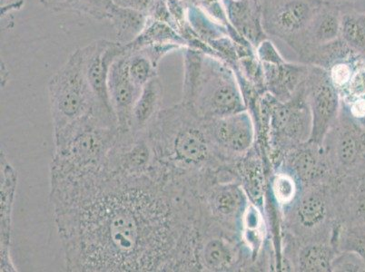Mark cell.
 Returning <instances> with one entry per match:
<instances>
[{
    "instance_id": "6da1fadb",
    "label": "cell",
    "mask_w": 365,
    "mask_h": 272,
    "mask_svg": "<svg viewBox=\"0 0 365 272\" xmlns=\"http://www.w3.org/2000/svg\"><path fill=\"white\" fill-rule=\"evenodd\" d=\"M49 200L68 271H198L202 205L191 189L153 171L101 170L51 182Z\"/></svg>"
},
{
    "instance_id": "7a4b0ae2",
    "label": "cell",
    "mask_w": 365,
    "mask_h": 272,
    "mask_svg": "<svg viewBox=\"0 0 365 272\" xmlns=\"http://www.w3.org/2000/svg\"><path fill=\"white\" fill-rule=\"evenodd\" d=\"M145 132L154 171L168 181L195 189L205 174L229 167L215 152L207 119L190 105L181 102L162 109Z\"/></svg>"
},
{
    "instance_id": "3957f363",
    "label": "cell",
    "mask_w": 365,
    "mask_h": 272,
    "mask_svg": "<svg viewBox=\"0 0 365 272\" xmlns=\"http://www.w3.org/2000/svg\"><path fill=\"white\" fill-rule=\"evenodd\" d=\"M184 51L182 99L205 119L247 110L233 68L220 58L193 48Z\"/></svg>"
},
{
    "instance_id": "277c9868",
    "label": "cell",
    "mask_w": 365,
    "mask_h": 272,
    "mask_svg": "<svg viewBox=\"0 0 365 272\" xmlns=\"http://www.w3.org/2000/svg\"><path fill=\"white\" fill-rule=\"evenodd\" d=\"M119 132L118 126L105 125L92 117L55 135L51 182L101 171Z\"/></svg>"
},
{
    "instance_id": "5b68a950",
    "label": "cell",
    "mask_w": 365,
    "mask_h": 272,
    "mask_svg": "<svg viewBox=\"0 0 365 272\" xmlns=\"http://www.w3.org/2000/svg\"><path fill=\"white\" fill-rule=\"evenodd\" d=\"M334 180V179H333ZM305 187L281 214V242H331L339 228L331 182Z\"/></svg>"
},
{
    "instance_id": "8992f818",
    "label": "cell",
    "mask_w": 365,
    "mask_h": 272,
    "mask_svg": "<svg viewBox=\"0 0 365 272\" xmlns=\"http://www.w3.org/2000/svg\"><path fill=\"white\" fill-rule=\"evenodd\" d=\"M48 93L54 135L86 119L96 117L101 121L86 78L81 49L73 52L51 76Z\"/></svg>"
},
{
    "instance_id": "52a82bcc",
    "label": "cell",
    "mask_w": 365,
    "mask_h": 272,
    "mask_svg": "<svg viewBox=\"0 0 365 272\" xmlns=\"http://www.w3.org/2000/svg\"><path fill=\"white\" fill-rule=\"evenodd\" d=\"M205 216L233 234L240 235L251 202L232 165L215 172L198 192Z\"/></svg>"
},
{
    "instance_id": "ba28073f",
    "label": "cell",
    "mask_w": 365,
    "mask_h": 272,
    "mask_svg": "<svg viewBox=\"0 0 365 272\" xmlns=\"http://www.w3.org/2000/svg\"><path fill=\"white\" fill-rule=\"evenodd\" d=\"M195 260L198 271H255L251 252L240 235L205 217L199 226Z\"/></svg>"
},
{
    "instance_id": "9c48e42d",
    "label": "cell",
    "mask_w": 365,
    "mask_h": 272,
    "mask_svg": "<svg viewBox=\"0 0 365 272\" xmlns=\"http://www.w3.org/2000/svg\"><path fill=\"white\" fill-rule=\"evenodd\" d=\"M322 145L334 178L365 172V126L343 106Z\"/></svg>"
},
{
    "instance_id": "30bf717a",
    "label": "cell",
    "mask_w": 365,
    "mask_h": 272,
    "mask_svg": "<svg viewBox=\"0 0 365 272\" xmlns=\"http://www.w3.org/2000/svg\"><path fill=\"white\" fill-rule=\"evenodd\" d=\"M260 5L265 33L295 53L322 4L317 0H262Z\"/></svg>"
},
{
    "instance_id": "8fae6325",
    "label": "cell",
    "mask_w": 365,
    "mask_h": 272,
    "mask_svg": "<svg viewBox=\"0 0 365 272\" xmlns=\"http://www.w3.org/2000/svg\"><path fill=\"white\" fill-rule=\"evenodd\" d=\"M79 49L99 119L106 125L118 126L109 99L108 75L113 62L124 54L125 46L118 41L98 39Z\"/></svg>"
},
{
    "instance_id": "7c38bea8",
    "label": "cell",
    "mask_w": 365,
    "mask_h": 272,
    "mask_svg": "<svg viewBox=\"0 0 365 272\" xmlns=\"http://www.w3.org/2000/svg\"><path fill=\"white\" fill-rule=\"evenodd\" d=\"M305 100L312 115L311 142L321 144L341 110V95L328 71L310 66L304 83Z\"/></svg>"
},
{
    "instance_id": "4fadbf2b",
    "label": "cell",
    "mask_w": 365,
    "mask_h": 272,
    "mask_svg": "<svg viewBox=\"0 0 365 272\" xmlns=\"http://www.w3.org/2000/svg\"><path fill=\"white\" fill-rule=\"evenodd\" d=\"M207 121L215 152L227 165L233 164L257 142V128L248 110Z\"/></svg>"
},
{
    "instance_id": "5bb4252c",
    "label": "cell",
    "mask_w": 365,
    "mask_h": 272,
    "mask_svg": "<svg viewBox=\"0 0 365 272\" xmlns=\"http://www.w3.org/2000/svg\"><path fill=\"white\" fill-rule=\"evenodd\" d=\"M154 165V152L147 132L120 129L101 170L111 174L138 177L151 172Z\"/></svg>"
},
{
    "instance_id": "9a60e30c",
    "label": "cell",
    "mask_w": 365,
    "mask_h": 272,
    "mask_svg": "<svg viewBox=\"0 0 365 272\" xmlns=\"http://www.w3.org/2000/svg\"><path fill=\"white\" fill-rule=\"evenodd\" d=\"M277 168L289 172L302 187L325 184L334 178L325 157L323 145L311 141L285 152L273 169Z\"/></svg>"
},
{
    "instance_id": "2e32d148",
    "label": "cell",
    "mask_w": 365,
    "mask_h": 272,
    "mask_svg": "<svg viewBox=\"0 0 365 272\" xmlns=\"http://www.w3.org/2000/svg\"><path fill=\"white\" fill-rule=\"evenodd\" d=\"M142 88L133 82L128 72V53L119 56L109 70V99L121 130H130L133 108L141 94Z\"/></svg>"
},
{
    "instance_id": "e0dca14e",
    "label": "cell",
    "mask_w": 365,
    "mask_h": 272,
    "mask_svg": "<svg viewBox=\"0 0 365 272\" xmlns=\"http://www.w3.org/2000/svg\"><path fill=\"white\" fill-rule=\"evenodd\" d=\"M331 187L340 225L365 224V172L334 178Z\"/></svg>"
},
{
    "instance_id": "ac0fdd59",
    "label": "cell",
    "mask_w": 365,
    "mask_h": 272,
    "mask_svg": "<svg viewBox=\"0 0 365 272\" xmlns=\"http://www.w3.org/2000/svg\"><path fill=\"white\" fill-rule=\"evenodd\" d=\"M262 63V62H261ZM265 90L281 102L291 100L309 73L310 66L304 63H262Z\"/></svg>"
},
{
    "instance_id": "d6986e66",
    "label": "cell",
    "mask_w": 365,
    "mask_h": 272,
    "mask_svg": "<svg viewBox=\"0 0 365 272\" xmlns=\"http://www.w3.org/2000/svg\"><path fill=\"white\" fill-rule=\"evenodd\" d=\"M18 172L1 148V271H16L11 256L12 214Z\"/></svg>"
},
{
    "instance_id": "ffe728a7",
    "label": "cell",
    "mask_w": 365,
    "mask_h": 272,
    "mask_svg": "<svg viewBox=\"0 0 365 272\" xmlns=\"http://www.w3.org/2000/svg\"><path fill=\"white\" fill-rule=\"evenodd\" d=\"M230 25L254 48L269 38L257 0H223Z\"/></svg>"
},
{
    "instance_id": "44dd1931",
    "label": "cell",
    "mask_w": 365,
    "mask_h": 272,
    "mask_svg": "<svg viewBox=\"0 0 365 272\" xmlns=\"http://www.w3.org/2000/svg\"><path fill=\"white\" fill-rule=\"evenodd\" d=\"M340 25L341 11L333 6L321 5L295 52L300 62L314 48L339 38Z\"/></svg>"
},
{
    "instance_id": "7402d4cb",
    "label": "cell",
    "mask_w": 365,
    "mask_h": 272,
    "mask_svg": "<svg viewBox=\"0 0 365 272\" xmlns=\"http://www.w3.org/2000/svg\"><path fill=\"white\" fill-rule=\"evenodd\" d=\"M164 88L158 75L143 86L141 94L133 108L130 130L145 132L162 110Z\"/></svg>"
},
{
    "instance_id": "603a6c76",
    "label": "cell",
    "mask_w": 365,
    "mask_h": 272,
    "mask_svg": "<svg viewBox=\"0 0 365 272\" xmlns=\"http://www.w3.org/2000/svg\"><path fill=\"white\" fill-rule=\"evenodd\" d=\"M108 19L114 28L117 41L124 46L134 41L144 31L149 21L148 13L124 8L114 3L109 11Z\"/></svg>"
},
{
    "instance_id": "cb8c5ba5",
    "label": "cell",
    "mask_w": 365,
    "mask_h": 272,
    "mask_svg": "<svg viewBox=\"0 0 365 272\" xmlns=\"http://www.w3.org/2000/svg\"><path fill=\"white\" fill-rule=\"evenodd\" d=\"M302 185L289 172L277 168L272 170L265 197H267L280 211L290 206L299 194Z\"/></svg>"
},
{
    "instance_id": "d4e9b609",
    "label": "cell",
    "mask_w": 365,
    "mask_h": 272,
    "mask_svg": "<svg viewBox=\"0 0 365 272\" xmlns=\"http://www.w3.org/2000/svg\"><path fill=\"white\" fill-rule=\"evenodd\" d=\"M163 45H178L185 48L187 43L171 26L149 19L148 25L141 34L130 44L125 46V51L132 52L147 46Z\"/></svg>"
},
{
    "instance_id": "484cf974",
    "label": "cell",
    "mask_w": 365,
    "mask_h": 272,
    "mask_svg": "<svg viewBox=\"0 0 365 272\" xmlns=\"http://www.w3.org/2000/svg\"><path fill=\"white\" fill-rule=\"evenodd\" d=\"M45 9L54 12L75 13L103 21L108 19L112 0H39Z\"/></svg>"
},
{
    "instance_id": "4316f807",
    "label": "cell",
    "mask_w": 365,
    "mask_h": 272,
    "mask_svg": "<svg viewBox=\"0 0 365 272\" xmlns=\"http://www.w3.org/2000/svg\"><path fill=\"white\" fill-rule=\"evenodd\" d=\"M340 38L357 55L365 56V13H341Z\"/></svg>"
},
{
    "instance_id": "83f0119b",
    "label": "cell",
    "mask_w": 365,
    "mask_h": 272,
    "mask_svg": "<svg viewBox=\"0 0 365 272\" xmlns=\"http://www.w3.org/2000/svg\"><path fill=\"white\" fill-rule=\"evenodd\" d=\"M334 246L337 252H354L365 261V224L339 225Z\"/></svg>"
},
{
    "instance_id": "f1b7e54d",
    "label": "cell",
    "mask_w": 365,
    "mask_h": 272,
    "mask_svg": "<svg viewBox=\"0 0 365 272\" xmlns=\"http://www.w3.org/2000/svg\"><path fill=\"white\" fill-rule=\"evenodd\" d=\"M187 19L195 34L205 42L208 43L213 39L228 36L227 28L225 26L212 21L201 9L190 2L188 5Z\"/></svg>"
},
{
    "instance_id": "f546056e",
    "label": "cell",
    "mask_w": 365,
    "mask_h": 272,
    "mask_svg": "<svg viewBox=\"0 0 365 272\" xmlns=\"http://www.w3.org/2000/svg\"><path fill=\"white\" fill-rule=\"evenodd\" d=\"M127 53L129 75L138 88H143L151 79L158 75V66L144 52L138 51Z\"/></svg>"
},
{
    "instance_id": "4dcf8cb0",
    "label": "cell",
    "mask_w": 365,
    "mask_h": 272,
    "mask_svg": "<svg viewBox=\"0 0 365 272\" xmlns=\"http://www.w3.org/2000/svg\"><path fill=\"white\" fill-rule=\"evenodd\" d=\"M331 271L365 272V261L359 255L351 251H338Z\"/></svg>"
},
{
    "instance_id": "1f68e13d",
    "label": "cell",
    "mask_w": 365,
    "mask_h": 272,
    "mask_svg": "<svg viewBox=\"0 0 365 272\" xmlns=\"http://www.w3.org/2000/svg\"><path fill=\"white\" fill-rule=\"evenodd\" d=\"M190 3L208 16L209 18L218 23L219 25L228 28L227 11H225L223 0H190Z\"/></svg>"
},
{
    "instance_id": "d6a6232c",
    "label": "cell",
    "mask_w": 365,
    "mask_h": 272,
    "mask_svg": "<svg viewBox=\"0 0 365 272\" xmlns=\"http://www.w3.org/2000/svg\"><path fill=\"white\" fill-rule=\"evenodd\" d=\"M340 95L341 101L365 96V56H363V61L354 72L349 84Z\"/></svg>"
},
{
    "instance_id": "836d02e7",
    "label": "cell",
    "mask_w": 365,
    "mask_h": 272,
    "mask_svg": "<svg viewBox=\"0 0 365 272\" xmlns=\"http://www.w3.org/2000/svg\"><path fill=\"white\" fill-rule=\"evenodd\" d=\"M148 15L151 21L165 23V24L171 26L175 31V23L173 21L165 0H155L148 12Z\"/></svg>"
},
{
    "instance_id": "e575fe53",
    "label": "cell",
    "mask_w": 365,
    "mask_h": 272,
    "mask_svg": "<svg viewBox=\"0 0 365 272\" xmlns=\"http://www.w3.org/2000/svg\"><path fill=\"white\" fill-rule=\"evenodd\" d=\"M257 54L262 63H280L285 61L270 39H264L257 48Z\"/></svg>"
},
{
    "instance_id": "d590c367",
    "label": "cell",
    "mask_w": 365,
    "mask_h": 272,
    "mask_svg": "<svg viewBox=\"0 0 365 272\" xmlns=\"http://www.w3.org/2000/svg\"><path fill=\"white\" fill-rule=\"evenodd\" d=\"M322 5L333 6L341 12L365 13V0H317Z\"/></svg>"
},
{
    "instance_id": "8d00e7d4",
    "label": "cell",
    "mask_w": 365,
    "mask_h": 272,
    "mask_svg": "<svg viewBox=\"0 0 365 272\" xmlns=\"http://www.w3.org/2000/svg\"><path fill=\"white\" fill-rule=\"evenodd\" d=\"M114 4L148 13L155 0H112Z\"/></svg>"
},
{
    "instance_id": "74e56055",
    "label": "cell",
    "mask_w": 365,
    "mask_h": 272,
    "mask_svg": "<svg viewBox=\"0 0 365 272\" xmlns=\"http://www.w3.org/2000/svg\"><path fill=\"white\" fill-rule=\"evenodd\" d=\"M25 0H1V21H5L13 11H21Z\"/></svg>"
},
{
    "instance_id": "f35d334b",
    "label": "cell",
    "mask_w": 365,
    "mask_h": 272,
    "mask_svg": "<svg viewBox=\"0 0 365 272\" xmlns=\"http://www.w3.org/2000/svg\"><path fill=\"white\" fill-rule=\"evenodd\" d=\"M184 1L190 2V0H184Z\"/></svg>"
},
{
    "instance_id": "ab89813d",
    "label": "cell",
    "mask_w": 365,
    "mask_h": 272,
    "mask_svg": "<svg viewBox=\"0 0 365 272\" xmlns=\"http://www.w3.org/2000/svg\"><path fill=\"white\" fill-rule=\"evenodd\" d=\"M257 1H258L259 3H260V2L262 1V0H257Z\"/></svg>"
}]
</instances>
